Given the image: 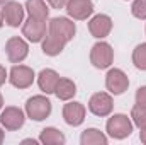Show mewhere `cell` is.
Instances as JSON below:
<instances>
[{
	"label": "cell",
	"mask_w": 146,
	"mask_h": 145,
	"mask_svg": "<svg viewBox=\"0 0 146 145\" xmlns=\"http://www.w3.org/2000/svg\"><path fill=\"white\" fill-rule=\"evenodd\" d=\"M2 14H3L5 24H9L10 28H19L24 21V7L19 2H14V0L3 3Z\"/></svg>",
	"instance_id": "30bf717a"
},
{
	"label": "cell",
	"mask_w": 146,
	"mask_h": 145,
	"mask_svg": "<svg viewBox=\"0 0 146 145\" xmlns=\"http://www.w3.org/2000/svg\"><path fill=\"white\" fill-rule=\"evenodd\" d=\"M2 106H3V97H2V94H0V109H2Z\"/></svg>",
	"instance_id": "4dcf8cb0"
},
{
	"label": "cell",
	"mask_w": 146,
	"mask_h": 145,
	"mask_svg": "<svg viewBox=\"0 0 146 145\" xmlns=\"http://www.w3.org/2000/svg\"><path fill=\"white\" fill-rule=\"evenodd\" d=\"M22 144H33V145H36L37 142L34 140V138H26V140H22Z\"/></svg>",
	"instance_id": "83f0119b"
},
{
	"label": "cell",
	"mask_w": 146,
	"mask_h": 145,
	"mask_svg": "<svg viewBox=\"0 0 146 145\" xmlns=\"http://www.w3.org/2000/svg\"><path fill=\"white\" fill-rule=\"evenodd\" d=\"M75 33H76L75 22L66 19V17H54V19L49 21V34L63 39L65 43L72 41Z\"/></svg>",
	"instance_id": "277c9868"
},
{
	"label": "cell",
	"mask_w": 146,
	"mask_h": 145,
	"mask_svg": "<svg viewBox=\"0 0 146 145\" xmlns=\"http://www.w3.org/2000/svg\"><path fill=\"white\" fill-rule=\"evenodd\" d=\"M65 44L66 43L63 39L53 36V34H48V36H44V39H42V51L48 56H56V55H60L65 50Z\"/></svg>",
	"instance_id": "2e32d148"
},
{
	"label": "cell",
	"mask_w": 146,
	"mask_h": 145,
	"mask_svg": "<svg viewBox=\"0 0 146 145\" xmlns=\"http://www.w3.org/2000/svg\"><path fill=\"white\" fill-rule=\"evenodd\" d=\"M131 118H133V123L139 130H146V106L136 104L131 111Z\"/></svg>",
	"instance_id": "7402d4cb"
},
{
	"label": "cell",
	"mask_w": 146,
	"mask_h": 145,
	"mask_svg": "<svg viewBox=\"0 0 146 145\" xmlns=\"http://www.w3.org/2000/svg\"><path fill=\"white\" fill-rule=\"evenodd\" d=\"M5 80H7V70L0 65V87L5 84Z\"/></svg>",
	"instance_id": "484cf974"
},
{
	"label": "cell",
	"mask_w": 146,
	"mask_h": 145,
	"mask_svg": "<svg viewBox=\"0 0 146 145\" xmlns=\"http://www.w3.org/2000/svg\"><path fill=\"white\" fill-rule=\"evenodd\" d=\"M66 12L73 19L83 21V19L92 15L94 3H92V0H68L66 2Z\"/></svg>",
	"instance_id": "7c38bea8"
},
{
	"label": "cell",
	"mask_w": 146,
	"mask_h": 145,
	"mask_svg": "<svg viewBox=\"0 0 146 145\" xmlns=\"http://www.w3.org/2000/svg\"><path fill=\"white\" fill-rule=\"evenodd\" d=\"M3 22H5V21H3V14H2V10H0V28L3 26Z\"/></svg>",
	"instance_id": "f1b7e54d"
},
{
	"label": "cell",
	"mask_w": 146,
	"mask_h": 145,
	"mask_svg": "<svg viewBox=\"0 0 146 145\" xmlns=\"http://www.w3.org/2000/svg\"><path fill=\"white\" fill-rule=\"evenodd\" d=\"M24 121H26V116H24V111L15 106H9L2 111L0 114V123L5 130L9 132H15L19 128L24 126Z\"/></svg>",
	"instance_id": "52a82bcc"
},
{
	"label": "cell",
	"mask_w": 146,
	"mask_h": 145,
	"mask_svg": "<svg viewBox=\"0 0 146 145\" xmlns=\"http://www.w3.org/2000/svg\"><path fill=\"white\" fill-rule=\"evenodd\" d=\"M80 142L82 145H107V137L97 128H88L82 133Z\"/></svg>",
	"instance_id": "ffe728a7"
},
{
	"label": "cell",
	"mask_w": 146,
	"mask_h": 145,
	"mask_svg": "<svg viewBox=\"0 0 146 145\" xmlns=\"http://www.w3.org/2000/svg\"><path fill=\"white\" fill-rule=\"evenodd\" d=\"M114 60V50L109 43H95L92 46V51H90V62L95 68H109L110 63Z\"/></svg>",
	"instance_id": "7a4b0ae2"
},
{
	"label": "cell",
	"mask_w": 146,
	"mask_h": 145,
	"mask_svg": "<svg viewBox=\"0 0 146 145\" xmlns=\"http://www.w3.org/2000/svg\"><path fill=\"white\" fill-rule=\"evenodd\" d=\"M3 142V132H2V128H0V144Z\"/></svg>",
	"instance_id": "f546056e"
},
{
	"label": "cell",
	"mask_w": 146,
	"mask_h": 145,
	"mask_svg": "<svg viewBox=\"0 0 146 145\" xmlns=\"http://www.w3.org/2000/svg\"><path fill=\"white\" fill-rule=\"evenodd\" d=\"M34 70L31 67H26V65H14L10 68L9 73V80L14 87L17 89H27L33 85L34 82Z\"/></svg>",
	"instance_id": "5b68a950"
},
{
	"label": "cell",
	"mask_w": 146,
	"mask_h": 145,
	"mask_svg": "<svg viewBox=\"0 0 146 145\" xmlns=\"http://www.w3.org/2000/svg\"><path fill=\"white\" fill-rule=\"evenodd\" d=\"M63 118L70 126H80L85 119V106L82 103H68L63 108Z\"/></svg>",
	"instance_id": "5bb4252c"
},
{
	"label": "cell",
	"mask_w": 146,
	"mask_h": 145,
	"mask_svg": "<svg viewBox=\"0 0 146 145\" xmlns=\"http://www.w3.org/2000/svg\"><path fill=\"white\" fill-rule=\"evenodd\" d=\"M5 51H7V58L12 63H21L26 60L29 53V46L22 38H10L5 44Z\"/></svg>",
	"instance_id": "9c48e42d"
},
{
	"label": "cell",
	"mask_w": 146,
	"mask_h": 145,
	"mask_svg": "<svg viewBox=\"0 0 146 145\" xmlns=\"http://www.w3.org/2000/svg\"><path fill=\"white\" fill-rule=\"evenodd\" d=\"M136 104L146 106V85L139 87V89L136 91Z\"/></svg>",
	"instance_id": "cb8c5ba5"
},
{
	"label": "cell",
	"mask_w": 146,
	"mask_h": 145,
	"mask_svg": "<svg viewBox=\"0 0 146 145\" xmlns=\"http://www.w3.org/2000/svg\"><path fill=\"white\" fill-rule=\"evenodd\" d=\"M60 80V75L54 72L53 68H44L37 75V85L44 94H54L56 84Z\"/></svg>",
	"instance_id": "9a60e30c"
},
{
	"label": "cell",
	"mask_w": 146,
	"mask_h": 145,
	"mask_svg": "<svg viewBox=\"0 0 146 145\" xmlns=\"http://www.w3.org/2000/svg\"><path fill=\"white\" fill-rule=\"evenodd\" d=\"M133 63L136 68L146 70V43H141L133 51Z\"/></svg>",
	"instance_id": "44dd1931"
},
{
	"label": "cell",
	"mask_w": 146,
	"mask_h": 145,
	"mask_svg": "<svg viewBox=\"0 0 146 145\" xmlns=\"http://www.w3.org/2000/svg\"><path fill=\"white\" fill-rule=\"evenodd\" d=\"M5 3V0H0V5H3Z\"/></svg>",
	"instance_id": "1f68e13d"
},
{
	"label": "cell",
	"mask_w": 146,
	"mask_h": 145,
	"mask_svg": "<svg viewBox=\"0 0 146 145\" xmlns=\"http://www.w3.org/2000/svg\"><path fill=\"white\" fill-rule=\"evenodd\" d=\"M133 132V123L126 114H114L107 121V133L115 140H122L129 137Z\"/></svg>",
	"instance_id": "3957f363"
},
{
	"label": "cell",
	"mask_w": 146,
	"mask_h": 145,
	"mask_svg": "<svg viewBox=\"0 0 146 145\" xmlns=\"http://www.w3.org/2000/svg\"><path fill=\"white\" fill-rule=\"evenodd\" d=\"M131 12L136 19H146V0H134L131 5Z\"/></svg>",
	"instance_id": "603a6c76"
},
{
	"label": "cell",
	"mask_w": 146,
	"mask_h": 145,
	"mask_svg": "<svg viewBox=\"0 0 146 145\" xmlns=\"http://www.w3.org/2000/svg\"><path fill=\"white\" fill-rule=\"evenodd\" d=\"M88 29L94 38L102 39V38L109 36L110 29H112V19L106 14H99V15L92 17V21L88 22Z\"/></svg>",
	"instance_id": "4fadbf2b"
},
{
	"label": "cell",
	"mask_w": 146,
	"mask_h": 145,
	"mask_svg": "<svg viewBox=\"0 0 146 145\" xmlns=\"http://www.w3.org/2000/svg\"><path fill=\"white\" fill-rule=\"evenodd\" d=\"M26 10L29 12V17H34V19H41V21H46L48 19V5L44 3V0H27L26 2Z\"/></svg>",
	"instance_id": "d6986e66"
},
{
	"label": "cell",
	"mask_w": 146,
	"mask_h": 145,
	"mask_svg": "<svg viewBox=\"0 0 146 145\" xmlns=\"http://www.w3.org/2000/svg\"><path fill=\"white\" fill-rule=\"evenodd\" d=\"M54 94L61 101H70L73 96L76 94V85H75V82L70 80V79H60L58 84H56Z\"/></svg>",
	"instance_id": "e0dca14e"
},
{
	"label": "cell",
	"mask_w": 146,
	"mask_h": 145,
	"mask_svg": "<svg viewBox=\"0 0 146 145\" xmlns=\"http://www.w3.org/2000/svg\"><path fill=\"white\" fill-rule=\"evenodd\" d=\"M39 142L44 144V145H63L66 142V138H65V135H63L60 130H56V128H53V126H48V128H44V130L41 132Z\"/></svg>",
	"instance_id": "ac0fdd59"
},
{
	"label": "cell",
	"mask_w": 146,
	"mask_h": 145,
	"mask_svg": "<svg viewBox=\"0 0 146 145\" xmlns=\"http://www.w3.org/2000/svg\"><path fill=\"white\" fill-rule=\"evenodd\" d=\"M26 114L34 119V121H42L51 114V101L46 96H33L26 103Z\"/></svg>",
	"instance_id": "6da1fadb"
},
{
	"label": "cell",
	"mask_w": 146,
	"mask_h": 145,
	"mask_svg": "<svg viewBox=\"0 0 146 145\" xmlns=\"http://www.w3.org/2000/svg\"><path fill=\"white\" fill-rule=\"evenodd\" d=\"M22 34L27 38L31 43H39L42 41L46 36V22L41 21V19H34V17H29L24 26H22Z\"/></svg>",
	"instance_id": "8fae6325"
},
{
	"label": "cell",
	"mask_w": 146,
	"mask_h": 145,
	"mask_svg": "<svg viewBox=\"0 0 146 145\" xmlns=\"http://www.w3.org/2000/svg\"><path fill=\"white\" fill-rule=\"evenodd\" d=\"M106 87L110 94L119 96L129 87V79L121 68H110L106 75Z\"/></svg>",
	"instance_id": "8992f818"
},
{
	"label": "cell",
	"mask_w": 146,
	"mask_h": 145,
	"mask_svg": "<svg viewBox=\"0 0 146 145\" xmlns=\"http://www.w3.org/2000/svg\"><path fill=\"white\" fill-rule=\"evenodd\" d=\"M139 140H141L143 144H146V130H141V133H139Z\"/></svg>",
	"instance_id": "4316f807"
},
{
	"label": "cell",
	"mask_w": 146,
	"mask_h": 145,
	"mask_svg": "<svg viewBox=\"0 0 146 145\" xmlns=\"http://www.w3.org/2000/svg\"><path fill=\"white\" fill-rule=\"evenodd\" d=\"M112 108H114V101L107 92H97L88 101V109L95 116H100V118L109 116L112 113Z\"/></svg>",
	"instance_id": "ba28073f"
},
{
	"label": "cell",
	"mask_w": 146,
	"mask_h": 145,
	"mask_svg": "<svg viewBox=\"0 0 146 145\" xmlns=\"http://www.w3.org/2000/svg\"><path fill=\"white\" fill-rule=\"evenodd\" d=\"M66 2L68 0H48V3L53 9H63V7H66Z\"/></svg>",
	"instance_id": "d4e9b609"
}]
</instances>
